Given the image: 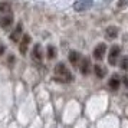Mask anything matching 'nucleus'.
Wrapping results in <instances>:
<instances>
[{
    "mask_svg": "<svg viewBox=\"0 0 128 128\" xmlns=\"http://www.w3.org/2000/svg\"><path fill=\"white\" fill-rule=\"evenodd\" d=\"M105 52H106V45L105 43H99L98 46L94 49V58L96 60H101V59H104Z\"/></svg>",
    "mask_w": 128,
    "mask_h": 128,
    "instance_id": "nucleus-4",
    "label": "nucleus"
},
{
    "mask_svg": "<svg viewBox=\"0 0 128 128\" xmlns=\"http://www.w3.org/2000/svg\"><path fill=\"white\" fill-rule=\"evenodd\" d=\"M94 4V0H76L74 3V9L76 12H85L88 9H91Z\"/></svg>",
    "mask_w": 128,
    "mask_h": 128,
    "instance_id": "nucleus-2",
    "label": "nucleus"
},
{
    "mask_svg": "<svg viewBox=\"0 0 128 128\" xmlns=\"http://www.w3.org/2000/svg\"><path fill=\"white\" fill-rule=\"evenodd\" d=\"M55 79L58 82H64V84H68V82L74 81V76L69 72V69L66 68L65 64H58L55 66Z\"/></svg>",
    "mask_w": 128,
    "mask_h": 128,
    "instance_id": "nucleus-1",
    "label": "nucleus"
},
{
    "mask_svg": "<svg viewBox=\"0 0 128 128\" xmlns=\"http://www.w3.org/2000/svg\"><path fill=\"white\" fill-rule=\"evenodd\" d=\"M23 36V32H22V24H18L16 26V29L13 30V33L10 35V39L13 42H19V39Z\"/></svg>",
    "mask_w": 128,
    "mask_h": 128,
    "instance_id": "nucleus-8",
    "label": "nucleus"
},
{
    "mask_svg": "<svg viewBox=\"0 0 128 128\" xmlns=\"http://www.w3.org/2000/svg\"><path fill=\"white\" fill-rule=\"evenodd\" d=\"M33 59H36V60H40L42 59V48H40V45H35V48H33Z\"/></svg>",
    "mask_w": 128,
    "mask_h": 128,
    "instance_id": "nucleus-13",
    "label": "nucleus"
},
{
    "mask_svg": "<svg viewBox=\"0 0 128 128\" xmlns=\"http://www.w3.org/2000/svg\"><path fill=\"white\" fill-rule=\"evenodd\" d=\"M121 68L124 70H128V58H122L121 60Z\"/></svg>",
    "mask_w": 128,
    "mask_h": 128,
    "instance_id": "nucleus-16",
    "label": "nucleus"
},
{
    "mask_svg": "<svg viewBox=\"0 0 128 128\" xmlns=\"http://www.w3.org/2000/svg\"><path fill=\"white\" fill-rule=\"evenodd\" d=\"M120 53H121L120 46H112L111 48L110 55H108V62H110V65H116V59L120 58Z\"/></svg>",
    "mask_w": 128,
    "mask_h": 128,
    "instance_id": "nucleus-3",
    "label": "nucleus"
},
{
    "mask_svg": "<svg viewBox=\"0 0 128 128\" xmlns=\"http://www.w3.org/2000/svg\"><path fill=\"white\" fill-rule=\"evenodd\" d=\"M56 56V50H55V48L53 46H49L48 48V58L49 59H53Z\"/></svg>",
    "mask_w": 128,
    "mask_h": 128,
    "instance_id": "nucleus-15",
    "label": "nucleus"
},
{
    "mask_svg": "<svg viewBox=\"0 0 128 128\" xmlns=\"http://www.w3.org/2000/svg\"><path fill=\"white\" fill-rule=\"evenodd\" d=\"M89 70H91V62H89L88 58H84L81 60V74L82 75H88Z\"/></svg>",
    "mask_w": 128,
    "mask_h": 128,
    "instance_id": "nucleus-6",
    "label": "nucleus"
},
{
    "mask_svg": "<svg viewBox=\"0 0 128 128\" xmlns=\"http://www.w3.org/2000/svg\"><path fill=\"white\" fill-rule=\"evenodd\" d=\"M12 10V6H10V3H7V2H0V13H4V14H9Z\"/></svg>",
    "mask_w": 128,
    "mask_h": 128,
    "instance_id": "nucleus-12",
    "label": "nucleus"
},
{
    "mask_svg": "<svg viewBox=\"0 0 128 128\" xmlns=\"http://www.w3.org/2000/svg\"><path fill=\"white\" fill-rule=\"evenodd\" d=\"M94 70H95V75L98 76V78H104V76H105V69L102 68V66L96 65V66L94 68Z\"/></svg>",
    "mask_w": 128,
    "mask_h": 128,
    "instance_id": "nucleus-14",
    "label": "nucleus"
},
{
    "mask_svg": "<svg viewBox=\"0 0 128 128\" xmlns=\"http://www.w3.org/2000/svg\"><path fill=\"white\" fill-rule=\"evenodd\" d=\"M79 60H81V55L78 52H75V50H72V52H69V62L72 65H78L79 64Z\"/></svg>",
    "mask_w": 128,
    "mask_h": 128,
    "instance_id": "nucleus-11",
    "label": "nucleus"
},
{
    "mask_svg": "<svg viewBox=\"0 0 128 128\" xmlns=\"http://www.w3.org/2000/svg\"><path fill=\"white\" fill-rule=\"evenodd\" d=\"M3 52H4V46H2V45H0V55H2Z\"/></svg>",
    "mask_w": 128,
    "mask_h": 128,
    "instance_id": "nucleus-18",
    "label": "nucleus"
},
{
    "mask_svg": "<svg viewBox=\"0 0 128 128\" xmlns=\"http://www.w3.org/2000/svg\"><path fill=\"white\" fill-rule=\"evenodd\" d=\"M122 81H124V85L128 88V76H124V78H122Z\"/></svg>",
    "mask_w": 128,
    "mask_h": 128,
    "instance_id": "nucleus-17",
    "label": "nucleus"
},
{
    "mask_svg": "<svg viewBox=\"0 0 128 128\" xmlns=\"http://www.w3.org/2000/svg\"><path fill=\"white\" fill-rule=\"evenodd\" d=\"M105 35H106L108 39H115L116 36H118V28H115V26H110V28H106Z\"/></svg>",
    "mask_w": 128,
    "mask_h": 128,
    "instance_id": "nucleus-9",
    "label": "nucleus"
},
{
    "mask_svg": "<svg viewBox=\"0 0 128 128\" xmlns=\"http://www.w3.org/2000/svg\"><path fill=\"white\" fill-rule=\"evenodd\" d=\"M120 84H121V81H120L118 75H114L110 79V82H108V85H110V88L112 89V91H116V89L120 88Z\"/></svg>",
    "mask_w": 128,
    "mask_h": 128,
    "instance_id": "nucleus-10",
    "label": "nucleus"
},
{
    "mask_svg": "<svg viewBox=\"0 0 128 128\" xmlns=\"http://www.w3.org/2000/svg\"><path fill=\"white\" fill-rule=\"evenodd\" d=\"M30 43V36L29 35H23L22 36V42H20V52L22 53H26L28 52V46H29Z\"/></svg>",
    "mask_w": 128,
    "mask_h": 128,
    "instance_id": "nucleus-7",
    "label": "nucleus"
},
{
    "mask_svg": "<svg viewBox=\"0 0 128 128\" xmlns=\"http://www.w3.org/2000/svg\"><path fill=\"white\" fill-rule=\"evenodd\" d=\"M13 22V16L9 13V14H3V16H0V28H7V26H10Z\"/></svg>",
    "mask_w": 128,
    "mask_h": 128,
    "instance_id": "nucleus-5",
    "label": "nucleus"
}]
</instances>
